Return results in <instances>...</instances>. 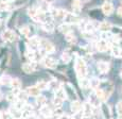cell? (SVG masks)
Wrapping results in <instances>:
<instances>
[{"instance_id":"obj_1","label":"cell","mask_w":122,"mask_h":119,"mask_svg":"<svg viewBox=\"0 0 122 119\" xmlns=\"http://www.w3.org/2000/svg\"><path fill=\"white\" fill-rule=\"evenodd\" d=\"M76 71L80 79L85 78L87 74V66L83 59H78L76 62Z\"/></svg>"},{"instance_id":"obj_2","label":"cell","mask_w":122,"mask_h":119,"mask_svg":"<svg viewBox=\"0 0 122 119\" xmlns=\"http://www.w3.org/2000/svg\"><path fill=\"white\" fill-rule=\"evenodd\" d=\"M1 38L3 39V41H5V43H12V41H15L16 34H15V32H14V31L8 29V30H5V31L2 32Z\"/></svg>"},{"instance_id":"obj_3","label":"cell","mask_w":122,"mask_h":119,"mask_svg":"<svg viewBox=\"0 0 122 119\" xmlns=\"http://www.w3.org/2000/svg\"><path fill=\"white\" fill-rule=\"evenodd\" d=\"M41 47H43V50H45L46 53H54L55 47L52 43H50L47 39H41Z\"/></svg>"},{"instance_id":"obj_4","label":"cell","mask_w":122,"mask_h":119,"mask_svg":"<svg viewBox=\"0 0 122 119\" xmlns=\"http://www.w3.org/2000/svg\"><path fill=\"white\" fill-rule=\"evenodd\" d=\"M41 38L34 36L29 39V41H28V47H29L30 50H37V49L41 47Z\"/></svg>"},{"instance_id":"obj_5","label":"cell","mask_w":122,"mask_h":119,"mask_svg":"<svg viewBox=\"0 0 122 119\" xmlns=\"http://www.w3.org/2000/svg\"><path fill=\"white\" fill-rule=\"evenodd\" d=\"M64 21H65V24L72 25V24H79L80 19H79V17L76 15V14L67 12L66 16H65V18H64Z\"/></svg>"},{"instance_id":"obj_6","label":"cell","mask_w":122,"mask_h":119,"mask_svg":"<svg viewBox=\"0 0 122 119\" xmlns=\"http://www.w3.org/2000/svg\"><path fill=\"white\" fill-rule=\"evenodd\" d=\"M93 109H95V106L91 105L89 102H86L83 105V116L86 118H91L93 114Z\"/></svg>"},{"instance_id":"obj_7","label":"cell","mask_w":122,"mask_h":119,"mask_svg":"<svg viewBox=\"0 0 122 119\" xmlns=\"http://www.w3.org/2000/svg\"><path fill=\"white\" fill-rule=\"evenodd\" d=\"M22 70L25 73H32L35 70H37V63L36 62H30V63H25L22 65Z\"/></svg>"},{"instance_id":"obj_8","label":"cell","mask_w":122,"mask_h":119,"mask_svg":"<svg viewBox=\"0 0 122 119\" xmlns=\"http://www.w3.org/2000/svg\"><path fill=\"white\" fill-rule=\"evenodd\" d=\"M109 48V44L107 43L106 39H102L99 41L97 44H96V49H97L99 52H106Z\"/></svg>"},{"instance_id":"obj_9","label":"cell","mask_w":122,"mask_h":119,"mask_svg":"<svg viewBox=\"0 0 122 119\" xmlns=\"http://www.w3.org/2000/svg\"><path fill=\"white\" fill-rule=\"evenodd\" d=\"M44 65L45 67L49 69H54L56 66H57V61L55 59H52V57H45L44 59Z\"/></svg>"},{"instance_id":"obj_10","label":"cell","mask_w":122,"mask_h":119,"mask_svg":"<svg viewBox=\"0 0 122 119\" xmlns=\"http://www.w3.org/2000/svg\"><path fill=\"white\" fill-rule=\"evenodd\" d=\"M51 14L54 18H57V19H64L65 16H66L67 12L63 9H54V10L51 11Z\"/></svg>"},{"instance_id":"obj_11","label":"cell","mask_w":122,"mask_h":119,"mask_svg":"<svg viewBox=\"0 0 122 119\" xmlns=\"http://www.w3.org/2000/svg\"><path fill=\"white\" fill-rule=\"evenodd\" d=\"M25 93H27L29 96L37 98L39 95H41V89H39L37 86H30V87L25 88Z\"/></svg>"},{"instance_id":"obj_12","label":"cell","mask_w":122,"mask_h":119,"mask_svg":"<svg viewBox=\"0 0 122 119\" xmlns=\"http://www.w3.org/2000/svg\"><path fill=\"white\" fill-rule=\"evenodd\" d=\"M65 90H66V94H67L68 98H70L72 101H73V100H76V90L73 89V87H71L69 84H66Z\"/></svg>"},{"instance_id":"obj_13","label":"cell","mask_w":122,"mask_h":119,"mask_svg":"<svg viewBox=\"0 0 122 119\" xmlns=\"http://www.w3.org/2000/svg\"><path fill=\"white\" fill-rule=\"evenodd\" d=\"M98 70H99L101 73H106L107 71L109 70V64L107 62H104V61H101L97 64Z\"/></svg>"},{"instance_id":"obj_14","label":"cell","mask_w":122,"mask_h":119,"mask_svg":"<svg viewBox=\"0 0 122 119\" xmlns=\"http://www.w3.org/2000/svg\"><path fill=\"white\" fill-rule=\"evenodd\" d=\"M114 11V5L111 3L109 1H106L105 3H103L102 5V12L105 14V15H111Z\"/></svg>"},{"instance_id":"obj_15","label":"cell","mask_w":122,"mask_h":119,"mask_svg":"<svg viewBox=\"0 0 122 119\" xmlns=\"http://www.w3.org/2000/svg\"><path fill=\"white\" fill-rule=\"evenodd\" d=\"M96 95L98 96V98H99L101 101H105L111 94L107 93V92H105L103 88H98V89H96Z\"/></svg>"},{"instance_id":"obj_16","label":"cell","mask_w":122,"mask_h":119,"mask_svg":"<svg viewBox=\"0 0 122 119\" xmlns=\"http://www.w3.org/2000/svg\"><path fill=\"white\" fill-rule=\"evenodd\" d=\"M9 113L11 114L12 118H14V119H20V118L22 117V112L20 111V109H16L15 106H14V107H11L10 111H9Z\"/></svg>"},{"instance_id":"obj_17","label":"cell","mask_w":122,"mask_h":119,"mask_svg":"<svg viewBox=\"0 0 122 119\" xmlns=\"http://www.w3.org/2000/svg\"><path fill=\"white\" fill-rule=\"evenodd\" d=\"M22 112V117L23 118H27L29 116H31L33 114V106L30 105V104H25V107L21 109Z\"/></svg>"},{"instance_id":"obj_18","label":"cell","mask_w":122,"mask_h":119,"mask_svg":"<svg viewBox=\"0 0 122 119\" xmlns=\"http://www.w3.org/2000/svg\"><path fill=\"white\" fill-rule=\"evenodd\" d=\"M100 101L101 100L98 98V96L95 94H91L90 96H89V103L91 104V105H93L95 107H98L100 105Z\"/></svg>"},{"instance_id":"obj_19","label":"cell","mask_w":122,"mask_h":119,"mask_svg":"<svg viewBox=\"0 0 122 119\" xmlns=\"http://www.w3.org/2000/svg\"><path fill=\"white\" fill-rule=\"evenodd\" d=\"M70 107H71V111L73 112V113L78 114L80 111H81V103H80L79 100H73V101L71 102V105H70Z\"/></svg>"},{"instance_id":"obj_20","label":"cell","mask_w":122,"mask_h":119,"mask_svg":"<svg viewBox=\"0 0 122 119\" xmlns=\"http://www.w3.org/2000/svg\"><path fill=\"white\" fill-rule=\"evenodd\" d=\"M102 113H103V115H104L105 119H112L111 109H109L108 105H106V104H103V105H102Z\"/></svg>"},{"instance_id":"obj_21","label":"cell","mask_w":122,"mask_h":119,"mask_svg":"<svg viewBox=\"0 0 122 119\" xmlns=\"http://www.w3.org/2000/svg\"><path fill=\"white\" fill-rule=\"evenodd\" d=\"M55 97L60 98V99H62V100H65L66 98H68L67 97V94H66V90H65L64 88H62V87H60L57 90H56Z\"/></svg>"},{"instance_id":"obj_22","label":"cell","mask_w":122,"mask_h":119,"mask_svg":"<svg viewBox=\"0 0 122 119\" xmlns=\"http://www.w3.org/2000/svg\"><path fill=\"white\" fill-rule=\"evenodd\" d=\"M99 29L101 30V31H103V32H107V31H109V30L112 29V26H111L109 22L103 21V22H101V24H99Z\"/></svg>"},{"instance_id":"obj_23","label":"cell","mask_w":122,"mask_h":119,"mask_svg":"<svg viewBox=\"0 0 122 119\" xmlns=\"http://www.w3.org/2000/svg\"><path fill=\"white\" fill-rule=\"evenodd\" d=\"M41 114L43 116H45V117H50L52 115V112H51V109L47 105H44L41 107Z\"/></svg>"},{"instance_id":"obj_24","label":"cell","mask_w":122,"mask_h":119,"mask_svg":"<svg viewBox=\"0 0 122 119\" xmlns=\"http://www.w3.org/2000/svg\"><path fill=\"white\" fill-rule=\"evenodd\" d=\"M111 52H112V55L115 57H120V52H121V49L118 47L117 45H114L111 47Z\"/></svg>"},{"instance_id":"obj_25","label":"cell","mask_w":122,"mask_h":119,"mask_svg":"<svg viewBox=\"0 0 122 119\" xmlns=\"http://www.w3.org/2000/svg\"><path fill=\"white\" fill-rule=\"evenodd\" d=\"M112 34L116 35L119 39H122V28L120 27H112Z\"/></svg>"},{"instance_id":"obj_26","label":"cell","mask_w":122,"mask_h":119,"mask_svg":"<svg viewBox=\"0 0 122 119\" xmlns=\"http://www.w3.org/2000/svg\"><path fill=\"white\" fill-rule=\"evenodd\" d=\"M101 85V82H100V80L99 79H97V78H92L90 80V87L92 88V89H98L99 88V86Z\"/></svg>"},{"instance_id":"obj_27","label":"cell","mask_w":122,"mask_h":119,"mask_svg":"<svg viewBox=\"0 0 122 119\" xmlns=\"http://www.w3.org/2000/svg\"><path fill=\"white\" fill-rule=\"evenodd\" d=\"M80 86H81L82 88H84V89L90 87V80H87L86 78L80 79Z\"/></svg>"},{"instance_id":"obj_28","label":"cell","mask_w":122,"mask_h":119,"mask_svg":"<svg viewBox=\"0 0 122 119\" xmlns=\"http://www.w3.org/2000/svg\"><path fill=\"white\" fill-rule=\"evenodd\" d=\"M41 27H43V29L47 32H51V31H53V29H54V26H53V24L50 21L43 22V26H41Z\"/></svg>"},{"instance_id":"obj_29","label":"cell","mask_w":122,"mask_h":119,"mask_svg":"<svg viewBox=\"0 0 122 119\" xmlns=\"http://www.w3.org/2000/svg\"><path fill=\"white\" fill-rule=\"evenodd\" d=\"M65 38H66L67 43H69V44H76V37L74 36L71 32L65 34Z\"/></svg>"},{"instance_id":"obj_30","label":"cell","mask_w":122,"mask_h":119,"mask_svg":"<svg viewBox=\"0 0 122 119\" xmlns=\"http://www.w3.org/2000/svg\"><path fill=\"white\" fill-rule=\"evenodd\" d=\"M12 83V78H10L9 76H3L0 78V84L2 85H11Z\"/></svg>"},{"instance_id":"obj_31","label":"cell","mask_w":122,"mask_h":119,"mask_svg":"<svg viewBox=\"0 0 122 119\" xmlns=\"http://www.w3.org/2000/svg\"><path fill=\"white\" fill-rule=\"evenodd\" d=\"M81 6H82L81 0H74L73 3H72V8H73V10L76 13H79L80 11H81Z\"/></svg>"},{"instance_id":"obj_32","label":"cell","mask_w":122,"mask_h":119,"mask_svg":"<svg viewBox=\"0 0 122 119\" xmlns=\"http://www.w3.org/2000/svg\"><path fill=\"white\" fill-rule=\"evenodd\" d=\"M11 86L13 89H20V87H21V82H20L18 79H12Z\"/></svg>"},{"instance_id":"obj_33","label":"cell","mask_w":122,"mask_h":119,"mask_svg":"<svg viewBox=\"0 0 122 119\" xmlns=\"http://www.w3.org/2000/svg\"><path fill=\"white\" fill-rule=\"evenodd\" d=\"M0 10L1 11L10 10V3L6 0H0Z\"/></svg>"},{"instance_id":"obj_34","label":"cell","mask_w":122,"mask_h":119,"mask_svg":"<svg viewBox=\"0 0 122 119\" xmlns=\"http://www.w3.org/2000/svg\"><path fill=\"white\" fill-rule=\"evenodd\" d=\"M14 103H15V107H16V109H20V111H21L23 107H25V104H27L25 100H20V99H17L15 102H14Z\"/></svg>"},{"instance_id":"obj_35","label":"cell","mask_w":122,"mask_h":119,"mask_svg":"<svg viewBox=\"0 0 122 119\" xmlns=\"http://www.w3.org/2000/svg\"><path fill=\"white\" fill-rule=\"evenodd\" d=\"M61 60H62L63 63H68L70 61V54L67 52V51H64L61 55Z\"/></svg>"},{"instance_id":"obj_36","label":"cell","mask_w":122,"mask_h":119,"mask_svg":"<svg viewBox=\"0 0 122 119\" xmlns=\"http://www.w3.org/2000/svg\"><path fill=\"white\" fill-rule=\"evenodd\" d=\"M20 33H21L23 36L28 37V36L30 35V33H31V31H30V28L28 27V26H25V27H22L21 29H20Z\"/></svg>"},{"instance_id":"obj_37","label":"cell","mask_w":122,"mask_h":119,"mask_svg":"<svg viewBox=\"0 0 122 119\" xmlns=\"http://www.w3.org/2000/svg\"><path fill=\"white\" fill-rule=\"evenodd\" d=\"M17 99H18L17 96L14 94V93H9L8 96H6V100H8V101H10V102H13V103H14V102H15Z\"/></svg>"},{"instance_id":"obj_38","label":"cell","mask_w":122,"mask_h":119,"mask_svg":"<svg viewBox=\"0 0 122 119\" xmlns=\"http://www.w3.org/2000/svg\"><path fill=\"white\" fill-rule=\"evenodd\" d=\"M63 101H64V100H62V99H60V98L55 97L54 99H53V105H54V106L56 107V109H58V107L62 106Z\"/></svg>"},{"instance_id":"obj_39","label":"cell","mask_w":122,"mask_h":119,"mask_svg":"<svg viewBox=\"0 0 122 119\" xmlns=\"http://www.w3.org/2000/svg\"><path fill=\"white\" fill-rule=\"evenodd\" d=\"M60 30H61V31H62L64 34H67V33H69V32H70V26L68 25V24L62 25V26H61V28H60Z\"/></svg>"},{"instance_id":"obj_40","label":"cell","mask_w":122,"mask_h":119,"mask_svg":"<svg viewBox=\"0 0 122 119\" xmlns=\"http://www.w3.org/2000/svg\"><path fill=\"white\" fill-rule=\"evenodd\" d=\"M37 103H38V105H41V106L46 105V98H45L44 96L39 95L38 97H37Z\"/></svg>"},{"instance_id":"obj_41","label":"cell","mask_w":122,"mask_h":119,"mask_svg":"<svg viewBox=\"0 0 122 119\" xmlns=\"http://www.w3.org/2000/svg\"><path fill=\"white\" fill-rule=\"evenodd\" d=\"M49 86H50L51 88H53V89H55V90H57L58 88H60V83L57 82V81H55V80H53V81H51L50 83H49Z\"/></svg>"},{"instance_id":"obj_42","label":"cell","mask_w":122,"mask_h":119,"mask_svg":"<svg viewBox=\"0 0 122 119\" xmlns=\"http://www.w3.org/2000/svg\"><path fill=\"white\" fill-rule=\"evenodd\" d=\"M117 113H118L119 119H122V101L117 104Z\"/></svg>"},{"instance_id":"obj_43","label":"cell","mask_w":122,"mask_h":119,"mask_svg":"<svg viewBox=\"0 0 122 119\" xmlns=\"http://www.w3.org/2000/svg\"><path fill=\"white\" fill-rule=\"evenodd\" d=\"M36 86L39 88L41 90H44V89H46L47 87H48V84H47L46 82H44V81H41V82H38L36 84Z\"/></svg>"},{"instance_id":"obj_44","label":"cell","mask_w":122,"mask_h":119,"mask_svg":"<svg viewBox=\"0 0 122 119\" xmlns=\"http://www.w3.org/2000/svg\"><path fill=\"white\" fill-rule=\"evenodd\" d=\"M117 15H118L120 18H122V5L119 6L118 10H117Z\"/></svg>"},{"instance_id":"obj_45","label":"cell","mask_w":122,"mask_h":119,"mask_svg":"<svg viewBox=\"0 0 122 119\" xmlns=\"http://www.w3.org/2000/svg\"><path fill=\"white\" fill-rule=\"evenodd\" d=\"M58 119H72L71 117H70V116H68V115H64V114H63L62 116H61L60 118Z\"/></svg>"},{"instance_id":"obj_46","label":"cell","mask_w":122,"mask_h":119,"mask_svg":"<svg viewBox=\"0 0 122 119\" xmlns=\"http://www.w3.org/2000/svg\"><path fill=\"white\" fill-rule=\"evenodd\" d=\"M25 119H35V117H32V115H31V116H29V117H27Z\"/></svg>"},{"instance_id":"obj_47","label":"cell","mask_w":122,"mask_h":119,"mask_svg":"<svg viewBox=\"0 0 122 119\" xmlns=\"http://www.w3.org/2000/svg\"><path fill=\"white\" fill-rule=\"evenodd\" d=\"M2 114H3V112L0 111V119H2Z\"/></svg>"},{"instance_id":"obj_48","label":"cell","mask_w":122,"mask_h":119,"mask_svg":"<svg viewBox=\"0 0 122 119\" xmlns=\"http://www.w3.org/2000/svg\"><path fill=\"white\" fill-rule=\"evenodd\" d=\"M121 57V59H122V50H121V52H120V57Z\"/></svg>"},{"instance_id":"obj_49","label":"cell","mask_w":122,"mask_h":119,"mask_svg":"<svg viewBox=\"0 0 122 119\" xmlns=\"http://www.w3.org/2000/svg\"><path fill=\"white\" fill-rule=\"evenodd\" d=\"M1 97H2V96H1V93H0V99H1Z\"/></svg>"},{"instance_id":"obj_50","label":"cell","mask_w":122,"mask_h":119,"mask_svg":"<svg viewBox=\"0 0 122 119\" xmlns=\"http://www.w3.org/2000/svg\"><path fill=\"white\" fill-rule=\"evenodd\" d=\"M41 1H48V0H41Z\"/></svg>"},{"instance_id":"obj_51","label":"cell","mask_w":122,"mask_h":119,"mask_svg":"<svg viewBox=\"0 0 122 119\" xmlns=\"http://www.w3.org/2000/svg\"><path fill=\"white\" fill-rule=\"evenodd\" d=\"M0 26H1V20H0Z\"/></svg>"},{"instance_id":"obj_52","label":"cell","mask_w":122,"mask_h":119,"mask_svg":"<svg viewBox=\"0 0 122 119\" xmlns=\"http://www.w3.org/2000/svg\"><path fill=\"white\" fill-rule=\"evenodd\" d=\"M121 2H122V0H121Z\"/></svg>"}]
</instances>
